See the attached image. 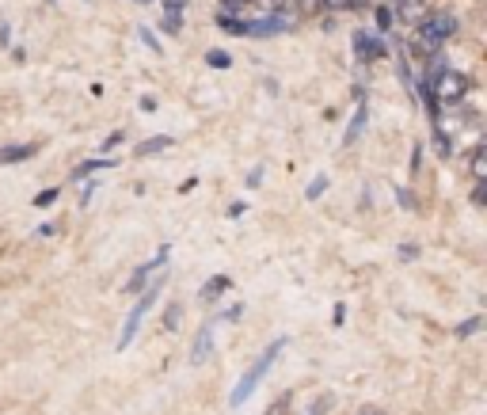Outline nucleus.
<instances>
[{
  "mask_svg": "<svg viewBox=\"0 0 487 415\" xmlns=\"http://www.w3.org/2000/svg\"><path fill=\"white\" fill-rule=\"evenodd\" d=\"M286 343H290V340H274V343L267 347V351H263V354L256 358V366H251L248 374H244V377L236 381V389H232V396H229V404H232V408H240V404H244V400L251 396V392L259 389V381L267 377V369L274 366V358L282 354V347H286Z\"/></svg>",
  "mask_w": 487,
  "mask_h": 415,
  "instance_id": "f03ea898",
  "label": "nucleus"
},
{
  "mask_svg": "<svg viewBox=\"0 0 487 415\" xmlns=\"http://www.w3.org/2000/svg\"><path fill=\"white\" fill-rule=\"evenodd\" d=\"M358 415H384V411H381V408H377V404H365V408H362V411H358Z\"/></svg>",
  "mask_w": 487,
  "mask_h": 415,
  "instance_id": "2f4dec72",
  "label": "nucleus"
},
{
  "mask_svg": "<svg viewBox=\"0 0 487 415\" xmlns=\"http://www.w3.org/2000/svg\"><path fill=\"white\" fill-rule=\"evenodd\" d=\"M480 324H483V316H468L464 324H457V340H468L472 332H480Z\"/></svg>",
  "mask_w": 487,
  "mask_h": 415,
  "instance_id": "f3484780",
  "label": "nucleus"
},
{
  "mask_svg": "<svg viewBox=\"0 0 487 415\" xmlns=\"http://www.w3.org/2000/svg\"><path fill=\"white\" fill-rule=\"evenodd\" d=\"M95 191H99V187H95V183H88V187H84V194H80V202L88 206V202H92V194H95Z\"/></svg>",
  "mask_w": 487,
  "mask_h": 415,
  "instance_id": "cd10ccee",
  "label": "nucleus"
},
{
  "mask_svg": "<svg viewBox=\"0 0 487 415\" xmlns=\"http://www.w3.org/2000/svg\"><path fill=\"white\" fill-rule=\"evenodd\" d=\"M206 61L214 65V69H229V65H232V58H229L225 50H209V53H206Z\"/></svg>",
  "mask_w": 487,
  "mask_h": 415,
  "instance_id": "6ab92c4d",
  "label": "nucleus"
},
{
  "mask_svg": "<svg viewBox=\"0 0 487 415\" xmlns=\"http://www.w3.org/2000/svg\"><path fill=\"white\" fill-rule=\"evenodd\" d=\"M229 286H232V278H229V275H214V278H209L206 286H202V301H217Z\"/></svg>",
  "mask_w": 487,
  "mask_h": 415,
  "instance_id": "9d476101",
  "label": "nucleus"
},
{
  "mask_svg": "<svg viewBox=\"0 0 487 415\" xmlns=\"http://www.w3.org/2000/svg\"><path fill=\"white\" fill-rule=\"evenodd\" d=\"M354 53H358V61H377V58H384L381 35H373V31H354Z\"/></svg>",
  "mask_w": 487,
  "mask_h": 415,
  "instance_id": "39448f33",
  "label": "nucleus"
},
{
  "mask_svg": "<svg viewBox=\"0 0 487 415\" xmlns=\"http://www.w3.org/2000/svg\"><path fill=\"white\" fill-rule=\"evenodd\" d=\"M419 160H423V145L412 149V172H419Z\"/></svg>",
  "mask_w": 487,
  "mask_h": 415,
  "instance_id": "393cba45",
  "label": "nucleus"
},
{
  "mask_svg": "<svg viewBox=\"0 0 487 415\" xmlns=\"http://www.w3.org/2000/svg\"><path fill=\"white\" fill-rule=\"evenodd\" d=\"M400 12H392V16H400V19H423L426 16V8H423V0H400Z\"/></svg>",
  "mask_w": 487,
  "mask_h": 415,
  "instance_id": "f8f14e48",
  "label": "nucleus"
},
{
  "mask_svg": "<svg viewBox=\"0 0 487 415\" xmlns=\"http://www.w3.org/2000/svg\"><path fill=\"white\" fill-rule=\"evenodd\" d=\"M244 4H248V0H221V8H225V12H244Z\"/></svg>",
  "mask_w": 487,
  "mask_h": 415,
  "instance_id": "5701e85b",
  "label": "nucleus"
},
{
  "mask_svg": "<svg viewBox=\"0 0 487 415\" xmlns=\"http://www.w3.org/2000/svg\"><path fill=\"white\" fill-rule=\"evenodd\" d=\"M324 191H328V176H316L313 183H308L305 199H308V202H316V199H320V194H324Z\"/></svg>",
  "mask_w": 487,
  "mask_h": 415,
  "instance_id": "a211bd4d",
  "label": "nucleus"
},
{
  "mask_svg": "<svg viewBox=\"0 0 487 415\" xmlns=\"http://www.w3.org/2000/svg\"><path fill=\"white\" fill-rule=\"evenodd\" d=\"M373 16H377V27H381V31H392L396 16H392V8H389V4H377V8H373Z\"/></svg>",
  "mask_w": 487,
  "mask_h": 415,
  "instance_id": "2eb2a0df",
  "label": "nucleus"
},
{
  "mask_svg": "<svg viewBox=\"0 0 487 415\" xmlns=\"http://www.w3.org/2000/svg\"><path fill=\"white\" fill-rule=\"evenodd\" d=\"M331 8H358V0H328Z\"/></svg>",
  "mask_w": 487,
  "mask_h": 415,
  "instance_id": "c756f323",
  "label": "nucleus"
},
{
  "mask_svg": "<svg viewBox=\"0 0 487 415\" xmlns=\"http://www.w3.org/2000/svg\"><path fill=\"white\" fill-rule=\"evenodd\" d=\"M240 312H244V305H232V309L225 312V320H240Z\"/></svg>",
  "mask_w": 487,
  "mask_h": 415,
  "instance_id": "7c9ffc66",
  "label": "nucleus"
},
{
  "mask_svg": "<svg viewBox=\"0 0 487 415\" xmlns=\"http://www.w3.org/2000/svg\"><path fill=\"white\" fill-rule=\"evenodd\" d=\"M430 84V92H434V100L438 103H461L464 100V92H468V76L457 73V69H441L434 80H426Z\"/></svg>",
  "mask_w": 487,
  "mask_h": 415,
  "instance_id": "20e7f679",
  "label": "nucleus"
},
{
  "mask_svg": "<svg viewBox=\"0 0 487 415\" xmlns=\"http://www.w3.org/2000/svg\"><path fill=\"white\" fill-rule=\"evenodd\" d=\"M164 324H168V327L179 324V305H172V309H168V316H164Z\"/></svg>",
  "mask_w": 487,
  "mask_h": 415,
  "instance_id": "b1692460",
  "label": "nucleus"
},
{
  "mask_svg": "<svg viewBox=\"0 0 487 415\" xmlns=\"http://www.w3.org/2000/svg\"><path fill=\"white\" fill-rule=\"evenodd\" d=\"M110 164H115V160H88V164H80V168L73 172V176L84 179V176H92V172H99V168H110Z\"/></svg>",
  "mask_w": 487,
  "mask_h": 415,
  "instance_id": "dca6fc26",
  "label": "nucleus"
},
{
  "mask_svg": "<svg viewBox=\"0 0 487 415\" xmlns=\"http://www.w3.org/2000/svg\"><path fill=\"white\" fill-rule=\"evenodd\" d=\"M160 290H164V278H157V282H152V286H145V290H141L137 305H134V309H130L126 324H122V335H118V351H126V347L134 343V335H137V327H141V316H145V312L152 309V301L160 298Z\"/></svg>",
  "mask_w": 487,
  "mask_h": 415,
  "instance_id": "7ed1b4c3",
  "label": "nucleus"
},
{
  "mask_svg": "<svg viewBox=\"0 0 487 415\" xmlns=\"http://www.w3.org/2000/svg\"><path fill=\"white\" fill-rule=\"evenodd\" d=\"M365 118H370V115H365V107L358 103V111H354V122H350V130H347V137H342V141H347V145H354V141L362 137V130H365Z\"/></svg>",
  "mask_w": 487,
  "mask_h": 415,
  "instance_id": "ddd939ff",
  "label": "nucleus"
},
{
  "mask_svg": "<svg viewBox=\"0 0 487 415\" xmlns=\"http://www.w3.org/2000/svg\"><path fill=\"white\" fill-rule=\"evenodd\" d=\"M209 335H214V332H209V324H202V332H198V340H194V351H191V362L194 366L209 354Z\"/></svg>",
  "mask_w": 487,
  "mask_h": 415,
  "instance_id": "9b49d317",
  "label": "nucleus"
},
{
  "mask_svg": "<svg viewBox=\"0 0 487 415\" xmlns=\"http://www.w3.org/2000/svg\"><path fill=\"white\" fill-rule=\"evenodd\" d=\"M35 157V145H4L0 149V164H19Z\"/></svg>",
  "mask_w": 487,
  "mask_h": 415,
  "instance_id": "1a4fd4ad",
  "label": "nucleus"
},
{
  "mask_svg": "<svg viewBox=\"0 0 487 415\" xmlns=\"http://www.w3.org/2000/svg\"><path fill=\"white\" fill-rule=\"evenodd\" d=\"M400 256H404V259H415L419 248H415V244H400Z\"/></svg>",
  "mask_w": 487,
  "mask_h": 415,
  "instance_id": "a878e982",
  "label": "nucleus"
},
{
  "mask_svg": "<svg viewBox=\"0 0 487 415\" xmlns=\"http://www.w3.org/2000/svg\"><path fill=\"white\" fill-rule=\"evenodd\" d=\"M453 31H457V19H453L449 12H430L419 19V35H415V46L419 53H438L441 50V42L453 38Z\"/></svg>",
  "mask_w": 487,
  "mask_h": 415,
  "instance_id": "f257e3e1",
  "label": "nucleus"
},
{
  "mask_svg": "<svg viewBox=\"0 0 487 415\" xmlns=\"http://www.w3.org/2000/svg\"><path fill=\"white\" fill-rule=\"evenodd\" d=\"M297 4H301V8H305V12H316V8H320V4H324V0H297Z\"/></svg>",
  "mask_w": 487,
  "mask_h": 415,
  "instance_id": "bb28decb",
  "label": "nucleus"
},
{
  "mask_svg": "<svg viewBox=\"0 0 487 415\" xmlns=\"http://www.w3.org/2000/svg\"><path fill=\"white\" fill-rule=\"evenodd\" d=\"M168 145H172V137H149L137 145V157H152V152H164Z\"/></svg>",
  "mask_w": 487,
  "mask_h": 415,
  "instance_id": "4468645a",
  "label": "nucleus"
},
{
  "mask_svg": "<svg viewBox=\"0 0 487 415\" xmlns=\"http://www.w3.org/2000/svg\"><path fill=\"white\" fill-rule=\"evenodd\" d=\"M244 8H251L259 16H286L290 12V0H248Z\"/></svg>",
  "mask_w": 487,
  "mask_h": 415,
  "instance_id": "6e6552de",
  "label": "nucleus"
},
{
  "mask_svg": "<svg viewBox=\"0 0 487 415\" xmlns=\"http://www.w3.org/2000/svg\"><path fill=\"white\" fill-rule=\"evenodd\" d=\"M183 8H187V0H164V31H168V35H179Z\"/></svg>",
  "mask_w": 487,
  "mask_h": 415,
  "instance_id": "0eeeda50",
  "label": "nucleus"
},
{
  "mask_svg": "<svg viewBox=\"0 0 487 415\" xmlns=\"http://www.w3.org/2000/svg\"><path fill=\"white\" fill-rule=\"evenodd\" d=\"M118 141H122V130H115V134H110V137L103 141V149H115V145H118Z\"/></svg>",
  "mask_w": 487,
  "mask_h": 415,
  "instance_id": "c85d7f7f",
  "label": "nucleus"
},
{
  "mask_svg": "<svg viewBox=\"0 0 487 415\" xmlns=\"http://www.w3.org/2000/svg\"><path fill=\"white\" fill-rule=\"evenodd\" d=\"M58 194H61V187H46V191H42L38 199H35V206H50V202H58Z\"/></svg>",
  "mask_w": 487,
  "mask_h": 415,
  "instance_id": "412c9836",
  "label": "nucleus"
},
{
  "mask_svg": "<svg viewBox=\"0 0 487 415\" xmlns=\"http://www.w3.org/2000/svg\"><path fill=\"white\" fill-rule=\"evenodd\" d=\"M141 38H145V46H152V53H160V50H164L160 42L152 38V31H149V27H141Z\"/></svg>",
  "mask_w": 487,
  "mask_h": 415,
  "instance_id": "4be33fe9",
  "label": "nucleus"
},
{
  "mask_svg": "<svg viewBox=\"0 0 487 415\" xmlns=\"http://www.w3.org/2000/svg\"><path fill=\"white\" fill-rule=\"evenodd\" d=\"M168 252H172V248L164 244L160 252H157V259H152V263H141V267L134 270V278L126 282V293H141V290H145V286H149L145 278H149V275H152V270H157V267H164V263H168Z\"/></svg>",
  "mask_w": 487,
  "mask_h": 415,
  "instance_id": "423d86ee",
  "label": "nucleus"
},
{
  "mask_svg": "<svg viewBox=\"0 0 487 415\" xmlns=\"http://www.w3.org/2000/svg\"><path fill=\"white\" fill-rule=\"evenodd\" d=\"M472 172H476V179H483V176H487V164H483V145L472 152Z\"/></svg>",
  "mask_w": 487,
  "mask_h": 415,
  "instance_id": "aec40b11",
  "label": "nucleus"
},
{
  "mask_svg": "<svg viewBox=\"0 0 487 415\" xmlns=\"http://www.w3.org/2000/svg\"><path fill=\"white\" fill-rule=\"evenodd\" d=\"M46 4H50V8H53V4H58V0H46Z\"/></svg>",
  "mask_w": 487,
  "mask_h": 415,
  "instance_id": "473e14b6",
  "label": "nucleus"
}]
</instances>
